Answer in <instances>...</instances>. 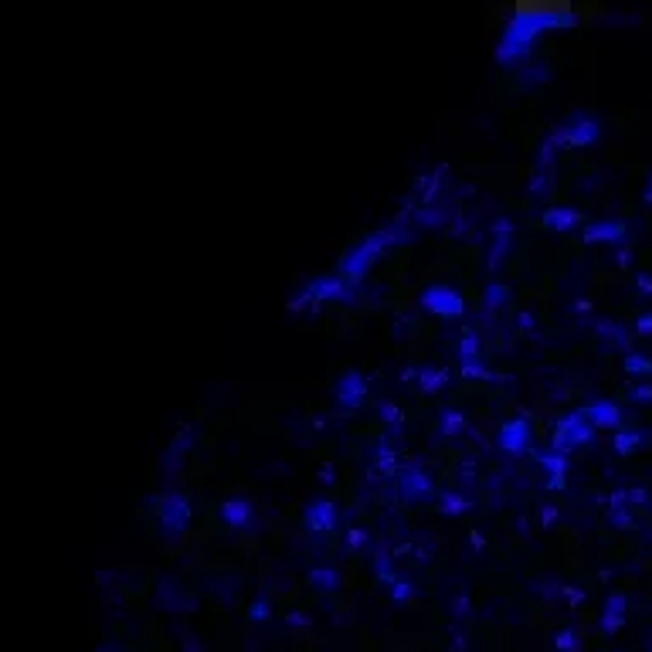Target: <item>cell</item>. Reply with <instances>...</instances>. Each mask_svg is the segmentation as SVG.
Returning <instances> with one entry per match:
<instances>
[{"label": "cell", "instance_id": "obj_31", "mask_svg": "<svg viewBox=\"0 0 652 652\" xmlns=\"http://www.w3.org/2000/svg\"><path fill=\"white\" fill-rule=\"evenodd\" d=\"M557 517H561V513H557V506H540V523H543V527H554V523H557Z\"/></svg>", "mask_w": 652, "mask_h": 652}, {"label": "cell", "instance_id": "obj_29", "mask_svg": "<svg viewBox=\"0 0 652 652\" xmlns=\"http://www.w3.org/2000/svg\"><path fill=\"white\" fill-rule=\"evenodd\" d=\"M561 598L567 605H581V602H585V591H581V588H561Z\"/></svg>", "mask_w": 652, "mask_h": 652}, {"label": "cell", "instance_id": "obj_36", "mask_svg": "<svg viewBox=\"0 0 652 652\" xmlns=\"http://www.w3.org/2000/svg\"><path fill=\"white\" fill-rule=\"evenodd\" d=\"M520 323H523V330H534V316L530 313H520Z\"/></svg>", "mask_w": 652, "mask_h": 652}, {"label": "cell", "instance_id": "obj_14", "mask_svg": "<svg viewBox=\"0 0 652 652\" xmlns=\"http://www.w3.org/2000/svg\"><path fill=\"white\" fill-rule=\"evenodd\" d=\"M490 231H493V255L486 258V265L496 269V265L506 258V251H510V242H513V221H510V218H499Z\"/></svg>", "mask_w": 652, "mask_h": 652}, {"label": "cell", "instance_id": "obj_35", "mask_svg": "<svg viewBox=\"0 0 652 652\" xmlns=\"http://www.w3.org/2000/svg\"><path fill=\"white\" fill-rule=\"evenodd\" d=\"M618 262H622V265H629V262H632V251H629V248H618Z\"/></svg>", "mask_w": 652, "mask_h": 652}, {"label": "cell", "instance_id": "obj_11", "mask_svg": "<svg viewBox=\"0 0 652 652\" xmlns=\"http://www.w3.org/2000/svg\"><path fill=\"white\" fill-rule=\"evenodd\" d=\"M401 486H405V496L408 499H428V496L435 493V486H431V476L422 469V466H408L405 473H401Z\"/></svg>", "mask_w": 652, "mask_h": 652}, {"label": "cell", "instance_id": "obj_34", "mask_svg": "<svg viewBox=\"0 0 652 652\" xmlns=\"http://www.w3.org/2000/svg\"><path fill=\"white\" fill-rule=\"evenodd\" d=\"M639 289H642V293H652V279L646 272H639Z\"/></svg>", "mask_w": 652, "mask_h": 652}, {"label": "cell", "instance_id": "obj_20", "mask_svg": "<svg viewBox=\"0 0 652 652\" xmlns=\"http://www.w3.org/2000/svg\"><path fill=\"white\" fill-rule=\"evenodd\" d=\"M438 425H442V435H459V431L466 428V418H462V411L445 408V411L438 415Z\"/></svg>", "mask_w": 652, "mask_h": 652}, {"label": "cell", "instance_id": "obj_7", "mask_svg": "<svg viewBox=\"0 0 652 652\" xmlns=\"http://www.w3.org/2000/svg\"><path fill=\"white\" fill-rule=\"evenodd\" d=\"M363 398H367V381H363V374H360V370H347V374L337 381V405L343 408V411H354V408L363 405Z\"/></svg>", "mask_w": 652, "mask_h": 652}, {"label": "cell", "instance_id": "obj_18", "mask_svg": "<svg viewBox=\"0 0 652 652\" xmlns=\"http://www.w3.org/2000/svg\"><path fill=\"white\" fill-rule=\"evenodd\" d=\"M642 442H646V431H639V428H618V435L611 438V445H615V452H618V455H629V452H635Z\"/></svg>", "mask_w": 652, "mask_h": 652}, {"label": "cell", "instance_id": "obj_3", "mask_svg": "<svg viewBox=\"0 0 652 652\" xmlns=\"http://www.w3.org/2000/svg\"><path fill=\"white\" fill-rule=\"evenodd\" d=\"M190 513H194L190 510V499L183 493H163V499H160V530L170 534V537H177V534L187 530Z\"/></svg>", "mask_w": 652, "mask_h": 652}, {"label": "cell", "instance_id": "obj_37", "mask_svg": "<svg viewBox=\"0 0 652 652\" xmlns=\"http://www.w3.org/2000/svg\"><path fill=\"white\" fill-rule=\"evenodd\" d=\"M642 197L652 204V174H649V180H646V194H642Z\"/></svg>", "mask_w": 652, "mask_h": 652}, {"label": "cell", "instance_id": "obj_27", "mask_svg": "<svg viewBox=\"0 0 652 652\" xmlns=\"http://www.w3.org/2000/svg\"><path fill=\"white\" fill-rule=\"evenodd\" d=\"M377 415H381L387 425H401V411H398L394 401H381V405H377Z\"/></svg>", "mask_w": 652, "mask_h": 652}, {"label": "cell", "instance_id": "obj_2", "mask_svg": "<svg viewBox=\"0 0 652 652\" xmlns=\"http://www.w3.org/2000/svg\"><path fill=\"white\" fill-rule=\"evenodd\" d=\"M591 435H595V428H591V422L585 418V411H571V415H564L561 422H557V431H554L550 449L564 452V455H571L574 449L588 445V442H591Z\"/></svg>", "mask_w": 652, "mask_h": 652}, {"label": "cell", "instance_id": "obj_21", "mask_svg": "<svg viewBox=\"0 0 652 652\" xmlns=\"http://www.w3.org/2000/svg\"><path fill=\"white\" fill-rule=\"evenodd\" d=\"M625 374H646V377H652V360L646 354H639V350H629L625 354Z\"/></svg>", "mask_w": 652, "mask_h": 652}, {"label": "cell", "instance_id": "obj_39", "mask_svg": "<svg viewBox=\"0 0 652 652\" xmlns=\"http://www.w3.org/2000/svg\"><path fill=\"white\" fill-rule=\"evenodd\" d=\"M649 652H652V649H649Z\"/></svg>", "mask_w": 652, "mask_h": 652}, {"label": "cell", "instance_id": "obj_5", "mask_svg": "<svg viewBox=\"0 0 652 652\" xmlns=\"http://www.w3.org/2000/svg\"><path fill=\"white\" fill-rule=\"evenodd\" d=\"M598 136H602V126H598L595 119L578 116L574 123H564L561 130H554L547 139L554 143V150H561V146H588V143H595Z\"/></svg>", "mask_w": 652, "mask_h": 652}, {"label": "cell", "instance_id": "obj_8", "mask_svg": "<svg viewBox=\"0 0 652 652\" xmlns=\"http://www.w3.org/2000/svg\"><path fill=\"white\" fill-rule=\"evenodd\" d=\"M303 523H306V530H313V534L333 530V527H337V506H333V499H326V496L313 499V503L306 506V513H303Z\"/></svg>", "mask_w": 652, "mask_h": 652}, {"label": "cell", "instance_id": "obj_32", "mask_svg": "<svg viewBox=\"0 0 652 652\" xmlns=\"http://www.w3.org/2000/svg\"><path fill=\"white\" fill-rule=\"evenodd\" d=\"M625 499L629 503H646V490L642 486H632V490H625Z\"/></svg>", "mask_w": 652, "mask_h": 652}, {"label": "cell", "instance_id": "obj_30", "mask_svg": "<svg viewBox=\"0 0 652 652\" xmlns=\"http://www.w3.org/2000/svg\"><path fill=\"white\" fill-rule=\"evenodd\" d=\"M635 333L639 337H652V313H642L635 319Z\"/></svg>", "mask_w": 652, "mask_h": 652}, {"label": "cell", "instance_id": "obj_24", "mask_svg": "<svg viewBox=\"0 0 652 652\" xmlns=\"http://www.w3.org/2000/svg\"><path fill=\"white\" fill-rule=\"evenodd\" d=\"M459 357H462V363L479 360V337H476L473 330H466V333H462V340H459Z\"/></svg>", "mask_w": 652, "mask_h": 652}, {"label": "cell", "instance_id": "obj_19", "mask_svg": "<svg viewBox=\"0 0 652 652\" xmlns=\"http://www.w3.org/2000/svg\"><path fill=\"white\" fill-rule=\"evenodd\" d=\"M438 506H442L445 517H462V513L469 510V503H466L459 493H452V490H445V493L438 496Z\"/></svg>", "mask_w": 652, "mask_h": 652}, {"label": "cell", "instance_id": "obj_4", "mask_svg": "<svg viewBox=\"0 0 652 652\" xmlns=\"http://www.w3.org/2000/svg\"><path fill=\"white\" fill-rule=\"evenodd\" d=\"M422 306H425L428 313L435 316H445V319H455V316L466 313V299H462V293L459 289H452V286H428L425 293H422Z\"/></svg>", "mask_w": 652, "mask_h": 652}, {"label": "cell", "instance_id": "obj_9", "mask_svg": "<svg viewBox=\"0 0 652 652\" xmlns=\"http://www.w3.org/2000/svg\"><path fill=\"white\" fill-rule=\"evenodd\" d=\"M629 238L625 221H595L585 228V245H622Z\"/></svg>", "mask_w": 652, "mask_h": 652}, {"label": "cell", "instance_id": "obj_12", "mask_svg": "<svg viewBox=\"0 0 652 652\" xmlns=\"http://www.w3.org/2000/svg\"><path fill=\"white\" fill-rule=\"evenodd\" d=\"M585 418L591 422V428H618L622 425V408L602 398V401H591L585 408Z\"/></svg>", "mask_w": 652, "mask_h": 652}, {"label": "cell", "instance_id": "obj_17", "mask_svg": "<svg viewBox=\"0 0 652 652\" xmlns=\"http://www.w3.org/2000/svg\"><path fill=\"white\" fill-rule=\"evenodd\" d=\"M401 377H418V391H425V394H435V391H442L445 384H449V370H435V367H418V370H405Z\"/></svg>", "mask_w": 652, "mask_h": 652}, {"label": "cell", "instance_id": "obj_13", "mask_svg": "<svg viewBox=\"0 0 652 652\" xmlns=\"http://www.w3.org/2000/svg\"><path fill=\"white\" fill-rule=\"evenodd\" d=\"M540 225L550 231H571L581 225V211L578 207H547V211H540Z\"/></svg>", "mask_w": 652, "mask_h": 652}, {"label": "cell", "instance_id": "obj_23", "mask_svg": "<svg viewBox=\"0 0 652 652\" xmlns=\"http://www.w3.org/2000/svg\"><path fill=\"white\" fill-rule=\"evenodd\" d=\"M506 299H510V289H506V286H499V282H493V286L486 289V299H483V310H486V313H493V310H499V306H503Z\"/></svg>", "mask_w": 652, "mask_h": 652}, {"label": "cell", "instance_id": "obj_1", "mask_svg": "<svg viewBox=\"0 0 652 652\" xmlns=\"http://www.w3.org/2000/svg\"><path fill=\"white\" fill-rule=\"evenodd\" d=\"M391 238H394V228H384V231H374V235H367L360 245H354L347 255H343V262H340V279H347V282H360L363 275H367V269L377 262V255H384V248L391 245Z\"/></svg>", "mask_w": 652, "mask_h": 652}, {"label": "cell", "instance_id": "obj_26", "mask_svg": "<svg viewBox=\"0 0 652 652\" xmlns=\"http://www.w3.org/2000/svg\"><path fill=\"white\" fill-rule=\"evenodd\" d=\"M462 377H486V381H496L493 370H486L479 360H469V363H462Z\"/></svg>", "mask_w": 652, "mask_h": 652}, {"label": "cell", "instance_id": "obj_16", "mask_svg": "<svg viewBox=\"0 0 652 652\" xmlns=\"http://www.w3.org/2000/svg\"><path fill=\"white\" fill-rule=\"evenodd\" d=\"M218 513H221V520H225L228 527H248L251 517H255V510H251V503H248L245 496H231V499H225Z\"/></svg>", "mask_w": 652, "mask_h": 652}, {"label": "cell", "instance_id": "obj_25", "mask_svg": "<svg viewBox=\"0 0 652 652\" xmlns=\"http://www.w3.org/2000/svg\"><path fill=\"white\" fill-rule=\"evenodd\" d=\"M554 646H557V652H581V639H578L574 629H564V632H557Z\"/></svg>", "mask_w": 652, "mask_h": 652}, {"label": "cell", "instance_id": "obj_33", "mask_svg": "<svg viewBox=\"0 0 652 652\" xmlns=\"http://www.w3.org/2000/svg\"><path fill=\"white\" fill-rule=\"evenodd\" d=\"M363 540H367V534H363V530H350V534H347V547L354 550V547H360Z\"/></svg>", "mask_w": 652, "mask_h": 652}, {"label": "cell", "instance_id": "obj_15", "mask_svg": "<svg viewBox=\"0 0 652 652\" xmlns=\"http://www.w3.org/2000/svg\"><path fill=\"white\" fill-rule=\"evenodd\" d=\"M625 611H629V605H625V598L622 595H608V602H605V608H602V632L605 635H615V632L625 625Z\"/></svg>", "mask_w": 652, "mask_h": 652}, {"label": "cell", "instance_id": "obj_38", "mask_svg": "<svg viewBox=\"0 0 652 652\" xmlns=\"http://www.w3.org/2000/svg\"><path fill=\"white\" fill-rule=\"evenodd\" d=\"M635 398H652V387H639V391H635Z\"/></svg>", "mask_w": 652, "mask_h": 652}, {"label": "cell", "instance_id": "obj_10", "mask_svg": "<svg viewBox=\"0 0 652 652\" xmlns=\"http://www.w3.org/2000/svg\"><path fill=\"white\" fill-rule=\"evenodd\" d=\"M540 469H543V476H547V490H564V479H567V469H571V459L564 455V452H540Z\"/></svg>", "mask_w": 652, "mask_h": 652}, {"label": "cell", "instance_id": "obj_28", "mask_svg": "<svg viewBox=\"0 0 652 652\" xmlns=\"http://www.w3.org/2000/svg\"><path fill=\"white\" fill-rule=\"evenodd\" d=\"M391 591H394V602H398V605L411 602V595H415V588L405 585V581H394V585H391Z\"/></svg>", "mask_w": 652, "mask_h": 652}, {"label": "cell", "instance_id": "obj_22", "mask_svg": "<svg viewBox=\"0 0 652 652\" xmlns=\"http://www.w3.org/2000/svg\"><path fill=\"white\" fill-rule=\"evenodd\" d=\"M310 581H313L316 588H326V591H333V588L340 585V574L333 571V567H313V571H310Z\"/></svg>", "mask_w": 652, "mask_h": 652}, {"label": "cell", "instance_id": "obj_6", "mask_svg": "<svg viewBox=\"0 0 652 652\" xmlns=\"http://www.w3.org/2000/svg\"><path fill=\"white\" fill-rule=\"evenodd\" d=\"M530 445V422L520 415V418H510L506 425L499 428V449L506 455H523Z\"/></svg>", "mask_w": 652, "mask_h": 652}]
</instances>
